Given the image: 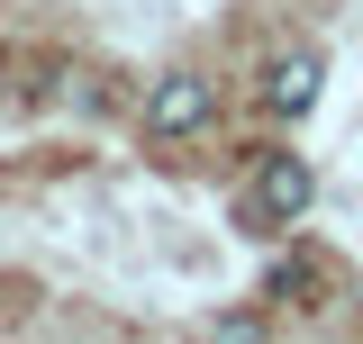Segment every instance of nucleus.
<instances>
[{"label": "nucleus", "instance_id": "f257e3e1", "mask_svg": "<svg viewBox=\"0 0 363 344\" xmlns=\"http://www.w3.org/2000/svg\"><path fill=\"white\" fill-rule=\"evenodd\" d=\"M318 200V172L309 154H255V172H245V227L255 236H281V227H300Z\"/></svg>", "mask_w": 363, "mask_h": 344}, {"label": "nucleus", "instance_id": "f03ea898", "mask_svg": "<svg viewBox=\"0 0 363 344\" xmlns=\"http://www.w3.org/2000/svg\"><path fill=\"white\" fill-rule=\"evenodd\" d=\"M209 118H218V91L200 82V73H164V82L145 91V136H164V145L200 136Z\"/></svg>", "mask_w": 363, "mask_h": 344}, {"label": "nucleus", "instance_id": "7ed1b4c3", "mask_svg": "<svg viewBox=\"0 0 363 344\" xmlns=\"http://www.w3.org/2000/svg\"><path fill=\"white\" fill-rule=\"evenodd\" d=\"M318 91H327V55H318V45H281L264 64V109L272 118H309Z\"/></svg>", "mask_w": 363, "mask_h": 344}, {"label": "nucleus", "instance_id": "20e7f679", "mask_svg": "<svg viewBox=\"0 0 363 344\" xmlns=\"http://www.w3.org/2000/svg\"><path fill=\"white\" fill-rule=\"evenodd\" d=\"M264 290H272V299H300V290H318V263H272Z\"/></svg>", "mask_w": 363, "mask_h": 344}, {"label": "nucleus", "instance_id": "39448f33", "mask_svg": "<svg viewBox=\"0 0 363 344\" xmlns=\"http://www.w3.org/2000/svg\"><path fill=\"white\" fill-rule=\"evenodd\" d=\"M209 336H264V317L255 308H227V317H209Z\"/></svg>", "mask_w": 363, "mask_h": 344}]
</instances>
